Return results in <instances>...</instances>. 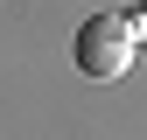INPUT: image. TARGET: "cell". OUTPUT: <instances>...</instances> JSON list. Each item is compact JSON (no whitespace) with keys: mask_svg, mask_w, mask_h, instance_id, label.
Here are the masks:
<instances>
[{"mask_svg":"<svg viewBox=\"0 0 147 140\" xmlns=\"http://www.w3.org/2000/svg\"><path fill=\"white\" fill-rule=\"evenodd\" d=\"M133 56H140V21L133 14H91V21L77 28V70L84 77H98V84H112V77H126L133 70Z\"/></svg>","mask_w":147,"mask_h":140,"instance_id":"6da1fadb","label":"cell"}]
</instances>
